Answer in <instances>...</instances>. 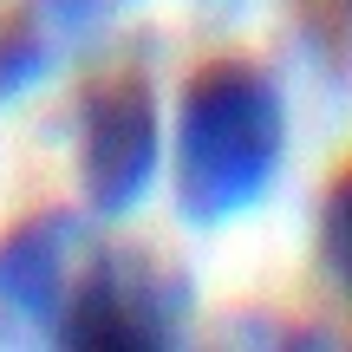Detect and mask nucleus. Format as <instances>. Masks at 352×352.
<instances>
[{"mask_svg":"<svg viewBox=\"0 0 352 352\" xmlns=\"http://www.w3.org/2000/svg\"><path fill=\"white\" fill-rule=\"evenodd\" d=\"M287 157V98L248 59H209L176 98V209L235 222L274 189Z\"/></svg>","mask_w":352,"mask_h":352,"instance_id":"obj_1","label":"nucleus"},{"mask_svg":"<svg viewBox=\"0 0 352 352\" xmlns=\"http://www.w3.org/2000/svg\"><path fill=\"white\" fill-rule=\"evenodd\" d=\"M189 333V280L144 248H91L52 340L98 352H151Z\"/></svg>","mask_w":352,"mask_h":352,"instance_id":"obj_2","label":"nucleus"},{"mask_svg":"<svg viewBox=\"0 0 352 352\" xmlns=\"http://www.w3.org/2000/svg\"><path fill=\"white\" fill-rule=\"evenodd\" d=\"M164 164V124H157V91L138 72H118L85 91L78 104V189L91 215H131L157 183Z\"/></svg>","mask_w":352,"mask_h":352,"instance_id":"obj_3","label":"nucleus"},{"mask_svg":"<svg viewBox=\"0 0 352 352\" xmlns=\"http://www.w3.org/2000/svg\"><path fill=\"white\" fill-rule=\"evenodd\" d=\"M91 248L98 241H91L85 215H72V209H46L33 222H20L0 241V314L52 333L78 274H85V261H91Z\"/></svg>","mask_w":352,"mask_h":352,"instance_id":"obj_4","label":"nucleus"},{"mask_svg":"<svg viewBox=\"0 0 352 352\" xmlns=\"http://www.w3.org/2000/svg\"><path fill=\"white\" fill-rule=\"evenodd\" d=\"M320 267L333 287L352 294V164L327 183V202H320Z\"/></svg>","mask_w":352,"mask_h":352,"instance_id":"obj_5","label":"nucleus"}]
</instances>
